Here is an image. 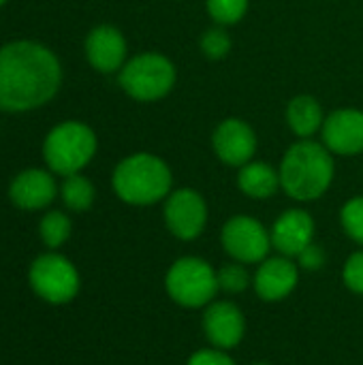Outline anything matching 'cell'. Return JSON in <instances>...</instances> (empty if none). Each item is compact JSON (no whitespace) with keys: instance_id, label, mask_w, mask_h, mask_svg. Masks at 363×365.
I'll list each match as a JSON object with an SVG mask.
<instances>
[{"instance_id":"277c9868","label":"cell","mask_w":363,"mask_h":365,"mask_svg":"<svg viewBox=\"0 0 363 365\" xmlns=\"http://www.w3.org/2000/svg\"><path fill=\"white\" fill-rule=\"evenodd\" d=\"M96 154V135L90 126L68 120L49 130L43 141V158L58 175L79 173Z\"/></svg>"},{"instance_id":"ffe728a7","label":"cell","mask_w":363,"mask_h":365,"mask_svg":"<svg viewBox=\"0 0 363 365\" xmlns=\"http://www.w3.org/2000/svg\"><path fill=\"white\" fill-rule=\"evenodd\" d=\"M71 231H73L71 218L62 212L45 214L39 225V235L47 248H60L71 237Z\"/></svg>"},{"instance_id":"2e32d148","label":"cell","mask_w":363,"mask_h":365,"mask_svg":"<svg viewBox=\"0 0 363 365\" xmlns=\"http://www.w3.org/2000/svg\"><path fill=\"white\" fill-rule=\"evenodd\" d=\"M58 186L49 171L45 169H26L15 175L9 186V197L19 210H43L56 199Z\"/></svg>"},{"instance_id":"83f0119b","label":"cell","mask_w":363,"mask_h":365,"mask_svg":"<svg viewBox=\"0 0 363 365\" xmlns=\"http://www.w3.org/2000/svg\"><path fill=\"white\" fill-rule=\"evenodd\" d=\"M250 365H270V364H265V361H259V364H250Z\"/></svg>"},{"instance_id":"cb8c5ba5","label":"cell","mask_w":363,"mask_h":365,"mask_svg":"<svg viewBox=\"0 0 363 365\" xmlns=\"http://www.w3.org/2000/svg\"><path fill=\"white\" fill-rule=\"evenodd\" d=\"M201 51L212 58V60H220L231 51V38L225 30L220 28H212L208 32H203L201 36Z\"/></svg>"},{"instance_id":"ac0fdd59","label":"cell","mask_w":363,"mask_h":365,"mask_svg":"<svg viewBox=\"0 0 363 365\" xmlns=\"http://www.w3.org/2000/svg\"><path fill=\"white\" fill-rule=\"evenodd\" d=\"M287 122L297 137L308 139L325 124L323 107L312 96H295L287 107Z\"/></svg>"},{"instance_id":"8992f818","label":"cell","mask_w":363,"mask_h":365,"mask_svg":"<svg viewBox=\"0 0 363 365\" xmlns=\"http://www.w3.org/2000/svg\"><path fill=\"white\" fill-rule=\"evenodd\" d=\"M120 86L135 101H158L175 86V66L160 53H139L120 68Z\"/></svg>"},{"instance_id":"7402d4cb","label":"cell","mask_w":363,"mask_h":365,"mask_svg":"<svg viewBox=\"0 0 363 365\" xmlns=\"http://www.w3.org/2000/svg\"><path fill=\"white\" fill-rule=\"evenodd\" d=\"M208 11L216 24L231 26L246 15L248 0H208Z\"/></svg>"},{"instance_id":"3957f363","label":"cell","mask_w":363,"mask_h":365,"mask_svg":"<svg viewBox=\"0 0 363 365\" xmlns=\"http://www.w3.org/2000/svg\"><path fill=\"white\" fill-rule=\"evenodd\" d=\"M116 195L128 205H154L171 192V171L154 154L139 152L124 158L111 178Z\"/></svg>"},{"instance_id":"5b68a950","label":"cell","mask_w":363,"mask_h":365,"mask_svg":"<svg viewBox=\"0 0 363 365\" xmlns=\"http://www.w3.org/2000/svg\"><path fill=\"white\" fill-rule=\"evenodd\" d=\"M165 291L182 308H208L220 293L218 274L199 257H182L167 269Z\"/></svg>"},{"instance_id":"7a4b0ae2","label":"cell","mask_w":363,"mask_h":365,"mask_svg":"<svg viewBox=\"0 0 363 365\" xmlns=\"http://www.w3.org/2000/svg\"><path fill=\"white\" fill-rule=\"evenodd\" d=\"M280 188L295 201H315L323 197L334 182V158L317 141L302 139L293 143L280 163Z\"/></svg>"},{"instance_id":"4316f807","label":"cell","mask_w":363,"mask_h":365,"mask_svg":"<svg viewBox=\"0 0 363 365\" xmlns=\"http://www.w3.org/2000/svg\"><path fill=\"white\" fill-rule=\"evenodd\" d=\"M186 365H235V361L229 357L227 351L212 346V349H201V351L193 353Z\"/></svg>"},{"instance_id":"7c38bea8","label":"cell","mask_w":363,"mask_h":365,"mask_svg":"<svg viewBox=\"0 0 363 365\" xmlns=\"http://www.w3.org/2000/svg\"><path fill=\"white\" fill-rule=\"evenodd\" d=\"M216 156L231 165V167H244L252 160L257 152V135L255 130L237 118H229L218 124L212 137Z\"/></svg>"},{"instance_id":"ba28073f","label":"cell","mask_w":363,"mask_h":365,"mask_svg":"<svg viewBox=\"0 0 363 365\" xmlns=\"http://www.w3.org/2000/svg\"><path fill=\"white\" fill-rule=\"evenodd\" d=\"M220 244L233 261L244 265H259L274 248L270 231L252 216L229 218L220 231Z\"/></svg>"},{"instance_id":"44dd1931","label":"cell","mask_w":363,"mask_h":365,"mask_svg":"<svg viewBox=\"0 0 363 365\" xmlns=\"http://www.w3.org/2000/svg\"><path fill=\"white\" fill-rule=\"evenodd\" d=\"M216 274H218V287H220V291H225L229 295L244 293L248 287H252V276L248 274V269H246L244 263H237V261L225 263L220 269H216Z\"/></svg>"},{"instance_id":"30bf717a","label":"cell","mask_w":363,"mask_h":365,"mask_svg":"<svg viewBox=\"0 0 363 365\" xmlns=\"http://www.w3.org/2000/svg\"><path fill=\"white\" fill-rule=\"evenodd\" d=\"M201 329L210 344L220 351L235 349L246 336V317L233 302H212L201 317Z\"/></svg>"},{"instance_id":"8fae6325","label":"cell","mask_w":363,"mask_h":365,"mask_svg":"<svg viewBox=\"0 0 363 365\" xmlns=\"http://www.w3.org/2000/svg\"><path fill=\"white\" fill-rule=\"evenodd\" d=\"M300 282V265L289 257H267L252 276V289L259 299L276 304L287 299Z\"/></svg>"},{"instance_id":"f1b7e54d","label":"cell","mask_w":363,"mask_h":365,"mask_svg":"<svg viewBox=\"0 0 363 365\" xmlns=\"http://www.w3.org/2000/svg\"><path fill=\"white\" fill-rule=\"evenodd\" d=\"M4 2H6V0H0V6H2V4H4Z\"/></svg>"},{"instance_id":"4fadbf2b","label":"cell","mask_w":363,"mask_h":365,"mask_svg":"<svg viewBox=\"0 0 363 365\" xmlns=\"http://www.w3.org/2000/svg\"><path fill=\"white\" fill-rule=\"evenodd\" d=\"M270 235L272 246L282 257L297 259V255L315 242V220L306 210L293 207L278 216Z\"/></svg>"},{"instance_id":"603a6c76","label":"cell","mask_w":363,"mask_h":365,"mask_svg":"<svg viewBox=\"0 0 363 365\" xmlns=\"http://www.w3.org/2000/svg\"><path fill=\"white\" fill-rule=\"evenodd\" d=\"M340 222L347 235L363 246V197H353L340 212Z\"/></svg>"},{"instance_id":"d6986e66","label":"cell","mask_w":363,"mask_h":365,"mask_svg":"<svg viewBox=\"0 0 363 365\" xmlns=\"http://www.w3.org/2000/svg\"><path fill=\"white\" fill-rule=\"evenodd\" d=\"M60 192H62L64 205L68 210H73V212H86V210H90L92 203H94V197H96L92 182L88 178L79 175V173L66 175Z\"/></svg>"},{"instance_id":"484cf974","label":"cell","mask_w":363,"mask_h":365,"mask_svg":"<svg viewBox=\"0 0 363 365\" xmlns=\"http://www.w3.org/2000/svg\"><path fill=\"white\" fill-rule=\"evenodd\" d=\"M325 259H327L325 250H323L317 242H312L308 248H304V250L297 255V265H300V269L317 272V269H321V267L325 265Z\"/></svg>"},{"instance_id":"6da1fadb","label":"cell","mask_w":363,"mask_h":365,"mask_svg":"<svg viewBox=\"0 0 363 365\" xmlns=\"http://www.w3.org/2000/svg\"><path fill=\"white\" fill-rule=\"evenodd\" d=\"M62 83V66L51 49L34 41L0 47V109L32 111L49 103Z\"/></svg>"},{"instance_id":"d4e9b609","label":"cell","mask_w":363,"mask_h":365,"mask_svg":"<svg viewBox=\"0 0 363 365\" xmlns=\"http://www.w3.org/2000/svg\"><path fill=\"white\" fill-rule=\"evenodd\" d=\"M344 287L357 295H363V250H357L349 257L342 269Z\"/></svg>"},{"instance_id":"5bb4252c","label":"cell","mask_w":363,"mask_h":365,"mask_svg":"<svg viewBox=\"0 0 363 365\" xmlns=\"http://www.w3.org/2000/svg\"><path fill=\"white\" fill-rule=\"evenodd\" d=\"M323 143L329 152L355 156L363 152V111L338 109L323 124Z\"/></svg>"},{"instance_id":"9a60e30c","label":"cell","mask_w":363,"mask_h":365,"mask_svg":"<svg viewBox=\"0 0 363 365\" xmlns=\"http://www.w3.org/2000/svg\"><path fill=\"white\" fill-rule=\"evenodd\" d=\"M86 56L98 73H116L126 62L124 34L113 26H96L86 38Z\"/></svg>"},{"instance_id":"e0dca14e","label":"cell","mask_w":363,"mask_h":365,"mask_svg":"<svg viewBox=\"0 0 363 365\" xmlns=\"http://www.w3.org/2000/svg\"><path fill=\"white\" fill-rule=\"evenodd\" d=\"M237 186L250 199H270L280 188V173L267 163L250 160L244 167H240Z\"/></svg>"},{"instance_id":"52a82bcc","label":"cell","mask_w":363,"mask_h":365,"mask_svg":"<svg viewBox=\"0 0 363 365\" xmlns=\"http://www.w3.org/2000/svg\"><path fill=\"white\" fill-rule=\"evenodd\" d=\"M30 287L47 304H68L79 293V274L75 265L56 252L41 255L30 265Z\"/></svg>"},{"instance_id":"9c48e42d","label":"cell","mask_w":363,"mask_h":365,"mask_svg":"<svg viewBox=\"0 0 363 365\" xmlns=\"http://www.w3.org/2000/svg\"><path fill=\"white\" fill-rule=\"evenodd\" d=\"M165 225L182 242L197 240L208 225V205L193 188H180L165 199Z\"/></svg>"}]
</instances>
